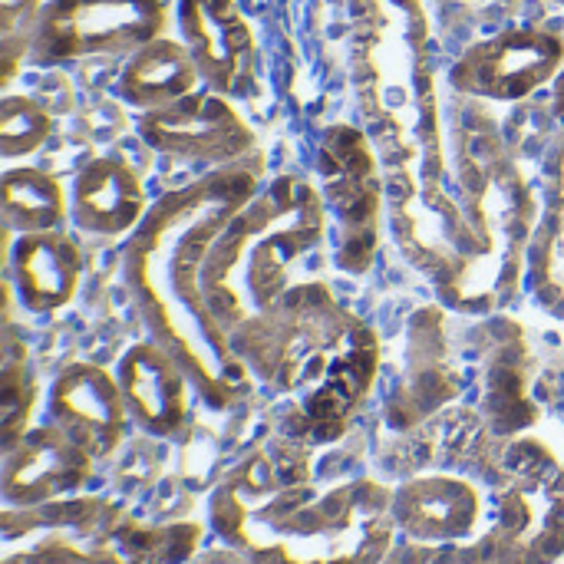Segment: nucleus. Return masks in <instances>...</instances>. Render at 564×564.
<instances>
[{"label":"nucleus","mask_w":564,"mask_h":564,"mask_svg":"<svg viewBox=\"0 0 564 564\" xmlns=\"http://www.w3.org/2000/svg\"><path fill=\"white\" fill-rule=\"evenodd\" d=\"M261 192V155L205 172L149 205L122 251L129 297L149 330L188 373L195 393L228 410L251 390V370L212 314L202 271L221 228Z\"/></svg>","instance_id":"obj_1"},{"label":"nucleus","mask_w":564,"mask_h":564,"mask_svg":"<svg viewBox=\"0 0 564 564\" xmlns=\"http://www.w3.org/2000/svg\"><path fill=\"white\" fill-rule=\"evenodd\" d=\"M212 529L251 564H383L397 542L393 489L377 479L321 486L311 446H258L212 496Z\"/></svg>","instance_id":"obj_2"},{"label":"nucleus","mask_w":564,"mask_h":564,"mask_svg":"<svg viewBox=\"0 0 564 564\" xmlns=\"http://www.w3.org/2000/svg\"><path fill=\"white\" fill-rule=\"evenodd\" d=\"M231 350L271 393L288 400L284 433L327 446L367 403L380 373L377 330L311 278L231 330Z\"/></svg>","instance_id":"obj_3"},{"label":"nucleus","mask_w":564,"mask_h":564,"mask_svg":"<svg viewBox=\"0 0 564 564\" xmlns=\"http://www.w3.org/2000/svg\"><path fill=\"white\" fill-rule=\"evenodd\" d=\"M330 231L321 188L297 175H278L215 238L202 291L231 334L251 314L274 307L297 281L294 268L311 258Z\"/></svg>","instance_id":"obj_4"},{"label":"nucleus","mask_w":564,"mask_h":564,"mask_svg":"<svg viewBox=\"0 0 564 564\" xmlns=\"http://www.w3.org/2000/svg\"><path fill=\"white\" fill-rule=\"evenodd\" d=\"M456 198L473 235V258L443 301L459 314H492L499 304L512 301L525 281L539 212L489 122H473L463 135Z\"/></svg>","instance_id":"obj_5"},{"label":"nucleus","mask_w":564,"mask_h":564,"mask_svg":"<svg viewBox=\"0 0 564 564\" xmlns=\"http://www.w3.org/2000/svg\"><path fill=\"white\" fill-rule=\"evenodd\" d=\"M489 529L492 564H555L564 558V466L535 436H512L492 459Z\"/></svg>","instance_id":"obj_6"},{"label":"nucleus","mask_w":564,"mask_h":564,"mask_svg":"<svg viewBox=\"0 0 564 564\" xmlns=\"http://www.w3.org/2000/svg\"><path fill=\"white\" fill-rule=\"evenodd\" d=\"M317 188L334 231V261L347 274H367L380 248L383 182L370 139L347 122L324 129L317 145Z\"/></svg>","instance_id":"obj_7"},{"label":"nucleus","mask_w":564,"mask_h":564,"mask_svg":"<svg viewBox=\"0 0 564 564\" xmlns=\"http://www.w3.org/2000/svg\"><path fill=\"white\" fill-rule=\"evenodd\" d=\"M169 20V0H46L26 63L66 66L89 56H129L165 36Z\"/></svg>","instance_id":"obj_8"},{"label":"nucleus","mask_w":564,"mask_h":564,"mask_svg":"<svg viewBox=\"0 0 564 564\" xmlns=\"http://www.w3.org/2000/svg\"><path fill=\"white\" fill-rule=\"evenodd\" d=\"M564 69V36L545 26H509L473 43L449 69V86L473 99L519 102Z\"/></svg>","instance_id":"obj_9"},{"label":"nucleus","mask_w":564,"mask_h":564,"mask_svg":"<svg viewBox=\"0 0 564 564\" xmlns=\"http://www.w3.org/2000/svg\"><path fill=\"white\" fill-rule=\"evenodd\" d=\"M135 132L159 155L202 162L212 169L261 155L258 135L238 112V106L208 86L188 93L172 106L142 112Z\"/></svg>","instance_id":"obj_10"},{"label":"nucleus","mask_w":564,"mask_h":564,"mask_svg":"<svg viewBox=\"0 0 564 564\" xmlns=\"http://www.w3.org/2000/svg\"><path fill=\"white\" fill-rule=\"evenodd\" d=\"M93 463L96 459L59 426H30L10 449H3L0 496L7 512L43 509L79 492L93 476Z\"/></svg>","instance_id":"obj_11"},{"label":"nucleus","mask_w":564,"mask_h":564,"mask_svg":"<svg viewBox=\"0 0 564 564\" xmlns=\"http://www.w3.org/2000/svg\"><path fill=\"white\" fill-rule=\"evenodd\" d=\"M175 23L202 83L228 99L254 83V33L238 0H175Z\"/></svg>","instance_id":"obj_12"},{"label":"nucleus","mask_w":564,"mask_h":564,"mask_svg":"<svg viewBox=\"0 0 564 564\" xmlns=\"http://www.w3.org/2000/svg\"><path fill=\"white\" fill-rule=\"evenodd\" d=\"M486 492L456 473H423L393 489L397 535L426 545L473 542L489 529Z\"/></svg>","instance_id":"obj_13"},{"label":"nucleus","mask_w":564,"mask_h":564,"mask_svg":"<svg viewBox=\"0 0 564 564\" xmlns=\"http://www.w3.org/2000/svg\"><path fill=\"white\" fill-rule=\"evenodd\" d=\"M46 420L79 443L93 459L112 456L126 436V426L132 423L119 377L86 360H76L53 377Z\"/></svg>","instance_id":"obj_14"},{"label":"nucleus","mask_w":564,"mask_h":564,"mask_svg":"<svg viewBox=\"0 0 564 564\" xmlns=\"http://www.w3.org/2000/svg\"><path fill=\"white\" fill-rule=\"evenodd\" d=\"M132 423L155 440H178L188 426V393L195 390L185 367L155 340L132 344L116 367Z\"/></svg>","instance_id":"obj_15"},{"label":"nucleus","mask_w":564,"mask_h":564,"mask_svg":"<svg viewBox=\"0 0 564 564\" xmlns=\"http://www.w3.org/2000/svg\"><path fill=\"white\" fill-rule=\"evenodd\" d=\"M83 278V251L63 228L13 235L7 245V284L30 314L66 307Z\"/></svg>","instance_id":"obj_16"},{"label":"nucleus","mask_w":564,"mask_h":564,"mask_svg":"<svg viewBox=\"0 0 564 564\" xmlns=\"http://www.w3.org/2000/svg\"><path fill=\"white\" fill-rule=\"evenodd\" d=\"M149 212L142 178L116 155H96L73 175L69 221L96 238H122L139 228Z\"/></svg>","instance_id":"obj_17"},{"label":"nucleus","mask_w":564,"mask_h":564,"mask_svg":"<svg viewBox=\"0 0 564 564\" xmlns=\"http://www.w3.org/2000/svg\"><path fill=\"white\" fill-rule=\"evenodd\" d=\"M525 288L545 314L564 321V129L545 155L542 205L529 241Z\"/></svg>","instance_id":"obj_18"},{"label":"nucleus","mask_w":564,"mask_h":564,"mask_svg":"<svg viewBox=\"0 0 564 564\" xmlns=\"http://www.w3.org/2000/svg\"><path fill=\"white\" fill-rule=\"evenodd\" d=\"M202 86L205 83H202V73H198L188 46L169 33L155 36L152 43L139 46L135 53H129L119 69V79H116L119 99L129 109H135L139 116L172 106Z\"/></svg>","instance_id":"obj_19"},{"label":"nucleus","mask_w":564,"mask_h":564,"mask_svg":"<svg viewBox=\"0 0 564 564\" xmlns=\"http://www.w3.org/2000/svg\"><path fill=\"white\" fill-rule=\"evenodd\" d=\"M0 208L7 235L63 228L69 218V192L56 175L36 165H7L0 178Z\"/></svg>","instance_id":"obj_20"},{"label":"nucleus","mask_w":564,"mask_h":564,"mask_svg":"<svg viewBox=\"0 0 564 564\" xmlns=\"http://www.w3.org/2000/svg\"><path fill=\"white\" fill-rule=\"evenodd\" d=\"M36 403V377L30 370L26 350L7 334L3 367H0V430H3V449H10L26 430L30 413Z\"/></svg>","instance_id":"obj_21"},{"label":"nucleus","mask_w":564,"mask_h":564,"mask_svg":"<svg viewBox=\"0 0 564 564\" xmlns=\"http://www.w3.org/2000/svg\"><path fill=\"white\" fill-rule=\"evenodd\" d=\"M53 135V116L33 96L7 93L0 99V155L3 162H17L33 155Z\"/></svg>","instance_id":"obj_22"},{"label":"nucleus","mask_w":564,"mask_h":564,"mask_svg":"<svg viewBox=\"0 0 564 564\" xmlns=\"http://www.w3.org/2000/svg\"><path fill=\"white\" fill-rule=\"evenodd\" d=\"M46 0H0V79L3 86L13 83L17 69L26 66V53H30V40H33V26L40 20Z\"/></svg>","instance_id":"obj_23"},{"label":"nucleus","mask_w":564,"mask_h":564,"mask_svg":"<svg viewBox=\"0 0 564 564\" xmlns=\"http://www.w3.org/2000/svg\"><path fill=\"white\" fill-rule=\"evenodd\" d=\"M383 564H492V555L482 535L473 542H446V545H426L397 535Z\"/></svg>","instance_id":"obj_24"},{"label":"nucleus","mask_w":564,"mask_h":564,"mask_svg":"<svg viewBox=\"0 0 564 564\" xmlns=\"http://www.w3.org/2000/svg\"><path fill=\"white\" fill-rule=\"evenodd\" d=\"M552 116L564 126V69L558 73V79L552 83Z\"/></svg>","instance_id":"obj_25"}]
</instances>
